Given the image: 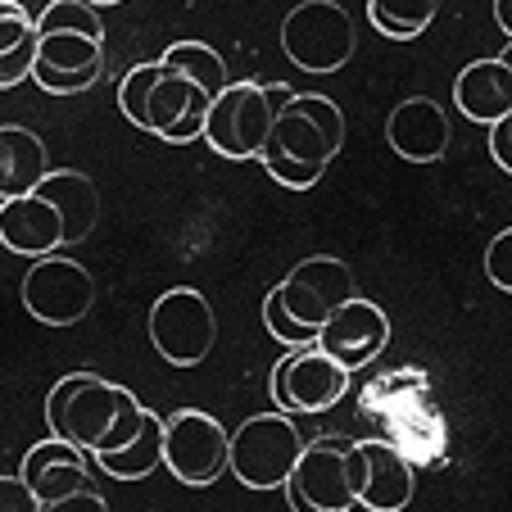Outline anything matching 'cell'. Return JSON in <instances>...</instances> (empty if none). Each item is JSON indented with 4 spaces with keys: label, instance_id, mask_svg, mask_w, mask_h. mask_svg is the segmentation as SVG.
<instances>
[{
    "label": "cell",
    "instance_id": "obj_1",
    "mask_svg": "<svg viewBox=\"0 0 512 512\" xmlns=\"http://www.w3.org/2000/svg\"><path fill=\"white\" fill-rule=\"evenodd\" d=\"M145 404L127 386H114L100 372H68L46 395V431L82 454H114L141 431Z\"/></svg>",
    "mask_w": 512,
    "mask_h": 512
},
{
    "label": "cell",
    "instance_id": "obj_2",
    "mask_svg": "<svg viewBox=\"0 0 512 512\" xmlns=\"http://www.w3.org/2000/svg\"><path fill=\"white\" fill-rule=\"evenodd\" d=\"M345 145V114L331 96H290L286 109H277L272 132L259 150L263 173L286 191H309L327 177L331 159Z\"/></svg>",
    "mask_w": 512,
    "mask_h": 512
},
{
    "label": "cell",
    "instance_id": "obj_3",
    "mask_svg": "<svg viewBox=\"0 0 512 512\" xmlns=\"http://www.w3.org/2000/svg\"><path fill=\"white\" fill-rule=\"evenodd\" d=\"M37 59L32 82L50 96H78L105 78V23L87 0H50L32 19Z\"/></svg>",
    "mask_w": 512,
    "mask_h": 512
},
{
    "label": "cell",
    "instance_id": "obj_4",
    "mask_svg": "<svg viewBox=\"0 0 512 512\" xmlns=\"http://www.w3.org/2000/svg\"><path fill=\"white\" fill-rule=\"evenodd\" d=\"M304 440L295 417L286 413H263L245 417L227 440V472L250 490H281L295 467V458L304 454Z\"/></svg>",
    "mask_w": 512,
    "mask_h": 512
},
{
    "label": "cell",
    "instance_id": "obj_5",
    "mask_svg": "<svg viewBox=\"0 0 512 512\" xmlns=\"http://www.w3.org/2000/svg\"><path fill=\"white\" fill-rule=\"evenodd\" d=\"M354 46V19L336 0H304L281 19V50L304 73H340L354 59Z\"/></svg>",
    "mask_w": 512,
    "mask_h": 512
},
{
    "label": "cell",
    "instance_id": "obj_6",
    "mask_svg": "<svg viewBox=\"0 0 512 512\" xmlns=\"http://www.w3.org/2000/svg\"><path fill=\"white\" fill-rule=\"evenodd\" d=\"M218 318L195 286H173L150 304V345L173 368H200L213 354Z\"/></svg>",
    "mask_w": 512,
    "mask_h": 512
},
{
    "label": "cell",
    "instance_id": "obj_7",
    "mask_svg": "<svg viewBox=\"0 0 512 512\" xmlns=\"http://www.w3.org/2000/svg\"><path fill=\"white\" fill-rule=\"evenodd\" d=\"M349 440L345 435H322L309 440L286 476L290 512H354V472H349Z\"/></svg>",
    "mask_w": 512,
    "mask_h": 512
},
{
    "label": "cell",
    "instance_id": "obj_8",
    "mask_svg": "<svg viewBox=\"0 0 512 512\" xmlns=\"http://www.w3.org/2000/svg\"><path fill=\"white\" fill-rule=\"evenodd\" d=\"M272 118H277V100L263 82H227L223 96H213L209 105L204 141L223 159H259Z\"/></svg>",
    "mask_w": 512,
    "mask_h": 512
},
{
    "label": "cell",
    "instance_id": "obj_9",
    "mask_svg": "<svg viewBox=\"0 0 512 512\" xmlns=\"http://www.w3.org/2000/svg\"><path fill=\"white\" fill-rule=\"evenodd\" d=\"M91 304H96V277L78 259H64V254L32 259L23 277V309L41 327H78Z\"/></svg>",
    "mask_w": 512,
    "mask_h": 512
},
{
    "label": "cell",
    "instance_id": "obj_10",
    "mask_svg": "<svg viewBox=\"0 0 512 512\" xmlns=\"http://www.w3.org/2000/svg\"><path fill=\"white\" fill-rule=\"evenodd\" d=\"M227 440L223 422L204 408H177L164 417V467L182 485H213L227 472Z\"/></svg>",
    "mask_w": 512,
    "mask_h": 512
},
{
    "label": "cell",
    "instance_id": "obj_11",
    "mask_svg": "<svg viewBox=\"0 0 512 512\" xmlns=\"http://www.w3.org/2000/svg\"><path fill=\"white\" fill-rule=\"evenodd\" d=\"M345 390H349V372L331 354H322L318 345L290 349L272 368V404L286 417L327 413V408H336L345 399Z\"/></svg>",
    "mask_w": 512,
    "mask_h": 512
},
{
    "label": "cell",
    "instance_id": "obj_12",
    "mask_svg": "<svg viewBox=\"0 0 512 512\" xmlns=\"http://www.w3.org/2000/svg\"><path fill=\"white\" fill-rule=\"evenodd\" d=\"M277 290H281V304H286L290 318L304 322L309 331H318L340 304L354 300L358 281L345 259H336V254H313V259L295 263Z\"/></svg>",
    "mask_w": 512,
    "mask_h": 512
},
{
    "label": "cell",
    "instance_id": "obj_13",
    "mask_svg": "<svg viewBox=\"0 0 512 512\" xmlns=\"http://www.w3.org/2000/svg\"><path fill=\"white\" fill-rule=\"evenodd\" d=\"M209 105H213V96L200 82H191L159 64V78H155V87H150V100H145L141 132H155L159 141H168V145H191L204 136Z\"/></svg>",
    "mask_w": 512,
    "mask_h": 512
},
{
    "label": "cell",
    "instance_id": "obj_14",
    "mask_svg": "<svg viewBox=\"0 0 512 512\" xmlns=\"http://www.w3.org/2000/svg\"><path fill=\"white\" fill-rule=\"evenodd\" d=\"M386 345H390L386 309L372 304V300H363V295H354L349 304H340V309L318 327V349L336 358L345 372H358V368H368V363H377Z\"/></svg>",
    "mask_w": 512,
    "mask_h": 512
},
{
    "label": "cell",
    "instance_id": "obj_15",
    "mask_svg": "<svg viewBox=\"0 0 512 512\" xmlns=\"http://www.w3.org/2000/svg\"><path fill=\"white\" fill-rule=\"evenodd\" d=\"M354 472V499L363 512H404L413 503V467L386 440H363L349 449Z\"/></svg>",
    "mask_w": 512,
    "mask_h": 512
},
{
    "label": "cell",
    "instance_id": "obj_16",
    "mask_svg": "<svg viewBox=\"0 0 512 512\" xmlns=\"http://www.w3.org/2000/svg\"><path fill=\"white\" fill-rule=\"evenodd\" d=\"M0 245L23 259H46L64 250V223L59 209L46 195H19V200H0Z\"/></svg>",
    "mask_w": 512,
    "mask_h": 512
},
{
    "label": "cell",
    "instance_id": "obj_17",
    "mask_svg": "<svg viewBox=\"0 0 512 512\" xmlns=\"http://www.w3.org/2000/svg\"><path fill=\"white\" fill-rule=\"evenodd\" d=\"M449 114L435 100L426 96H413L404 105L390 109L386 118V141L399 159L408 164H435V159H445L449 150Z\"/></svg>",
    "mask_w": 512,
    "mask_h": 512
},
{
    "label": "cell",
    "instance_id": "obj_18",
    "mask_svg": "<svg viewBox=\"0 0 512 512\" xmlns=\"http://www.w3.org/2000/svg\"><path fill=\"white\" fill-rule=\"evenodd\" d=\"M91 454H82L78 445H64V440H37V445L23 454V467L19 476L28 481V490L37 494V503L46 508V503L55 499H68V494L78 490H91V467H87Z\"/></svg>",
    "mask_w": 512,
    "mask_h": 512
},
{
    "label": "cell",
    "instance_id": "obj_19",
    "mask_svg": "<svg viewBox=\"0 0 512 512\" xmlns=\"http://www.w3.org/2000/svg\"><path fill=\"white\" fill-rule=\"evenodd\" d=\"M37 195H46L59 209V223H64V250H73L78 241H87L100 223V191L87 173L78 168H50L41 177Z\"/></svg>",
    "mask_w": 512,
    "mask_h": 512
},
{
    "label": "cell",
    "instance_id": "obj_20",
    "mask_svg": "<svg viewBox=\"0 0 512 512\" xmlns=\"http://www.w3.org/2000/svg\"><path fill=\"white\" fill-rule=\"evenodd\" d=\"M454 105L463 118L472 123H499L503 114H512V73L499 55L494 59H476L458 73L454 82Z\"/></svg>",
    "mask_w": 512,
    "mask_h": 512
},
{
    "label": "cell",
    "instance_id": "obj_21",
    "mask_svg": "<svg viewBox=\"0 0 512 512\" xmlns=\"http://www.w3.org/2000/svg\"><path fill=\"white\" fill-rule=\"evenodd\" d=\"M50 173V150L32 127L5 123L0 127V200H19L41 186Z\"/></svg>",
    "mask_w": 512,
    "mask_h": 512
},
{
    "label": "cell",
    "instance_id": "obj_22",
    "mask_svg": "<svg viewBox=\"0 0 512 512\" xmlns=\"http://www.w3.org/2000/svg\"><path fill=\"white\" fill-rule=\"evenodd\" d=\"M96 463L105 467V476H114V481H145L155 467H164V417H159L155 408H145L141 431H136L123 449L100 454Z\"/></svg>",
    "mask_w": 512,
    "mask_h": 512
},
{
    "label": "cell",
    "instance_id": "obj_23",
    "mask_svg": "<svg viewBox=\"0 0 512 512\" xmlns=\"http://www.w3.org/2000/svg\"><path fill=\"white\" fill-rule=\"evenodd\" d=\"M445 0H368V23L390 41H417Z\"/></svg>",
    "mask_w": 512,
    "mask_h": 512
},
{
    "label": "cell",
    "instance_id": "obj_24",
    "mask_svg": "<svg viewBox=\"0 0 512 512\" xmlns=\"http://www.w3.org/2000/svg\"><path fill=\"white\" fill-rule=\"evenodd\" d=\"M159 64L173 68V73H182V78H191V82H200L209 96H223V87L232 82L227 78L223 55H218L213 46H204V41H173V46L159 55Z\"/></svg>",
    "mask_w": 512,
    "mask_h": 512
},
{
    "label": "cell",
    "instance_id": "obj_25",
    "mask_svg": "<svg viewBox=\"0 0 512 512\" xmlns=\"http://www.w3.org/2000/svg\"><path fill=\"white\" fill-rule=\"evenodd\" d=\"M155 78H159V59H150V64L127 68V78L118 82V109H123L136 127H141V118H145V100H150Z\"/></svg>",
    "mask_w": 512,
    "mask_h": 512
},
{
    "label": "cell",
    "instance_id": "obj_26",
    "mask_svg": "<svg viewBox=\"0 0 512 512\" xmlns=\"http://www.w3.org/2000/svg\"><path fill=\"white\" fill-rule=\"evenodd\" d=\"M263 322H268L272 336H277L281 345H290V349L318 345V331H309L304 322H295L286 313V304H281V290H268V300H263Z\"/></svg>",
    "mask_w": 512,
    "mask_h": 512
},
{
    "label": "cell",
    "instance_id": "obj_27",
    "mask_svg": "<svg viewBox=\"0 0 512 512\" xmlns=\"http://www.w3.org/2000/svg\"><path fill=\"white\" fill-rule=\"evenodd\" d=\"M37 46V32H32V14L23 5H5L0 0V55H19V50Z\"/></svg>",
    "mask_w": 512,
    "mask_h": 512
},
{
    "label": "cell",
    "instance_id": "obj_28",
    "mask_svg": "<svg viewBox=\"0 0 512 512\" xmlns=\"http://www.w3.org/2000/svg\"><path fill=\"white\" fill-rule=\"evenodd\" d=\"M485 277H490V286H499L503 295H512V227H503V232L485 245Z\"/></svg>",
    "mask_w": 512,
    "mask_h": 512
},
{
    "label": "cell",
    "instance_id": "obj_29",
    "mask_svg": "<svg viewBox=\"0 0 512 512\" xmlns=\"http://www.w3.org/2000/svg\"><path fill=\"white\" fill-rule=\"evenodd\" d=\"M0 512H41L37 494L28 490L23 476H0Z\"/></svg>",
    "mask_w": 512,
    "mask_h": 512
},
{
    "label": "cell",
    "instance_id": "obj_30",
    "mask_svg": "<svg viewBox=\"0 0 512 512\" xmlns=\"http://www.w3.org/2000/svg\"><path fill=\"white\" fill-rule=\"evenodd\" d=\"M490 155L503 173H512V114H503L499 123H490Z\"/></svg>",
    "mask_w": 512,
    "mask_h": 512
},
{
    "label": "cell",
    "instance_id": "obj_31",
    "mask_svg": "<svg viewBox=\"0 0 512 512\" xmlns=\"http://www.w3.org/2000/svg\"><path fill=\"white\" fill-rule=\"evenodd\" d=\"M41 512H109V503L96 494V485L91 490H78V494H68V499H55L46 503Z\"/></svg>",
    "mask_w": 512,
    "mask_h": 512
},
{
    "label": "cell",
    "instance_id": "obj_32",
    "mask_svg": "<svg viewBox=\"0 0 512 512\" xmlns=\"http://www.w3.org/2000/svg\"><path fill=\"white\" fill-rule=\"evenodd\" d=\"M494 23H499V28L508 32V41H512V0H494Z\"/></svg>",
    "mask_w": 512,
    "mask_h": 512
},
{
    "label": "cell",
    "instance_id": "obj_33",
    "mask_svg": "<svg viewBox=\"0 0 512 512\" xmlns=\"http://www.w3.org/2000/svg\"><path fill=\"white\" fill-rule=\"evenodd\" d=\"M499 59H503V64H508V73H512V41H508V50H503Z\"/></svg>",
    "mask_w": 512,
    "mask_h": 512
},
{
    "label": "cell",
    "instance_id": "obj_34",
    "mask_svg": "<svg viewBox=\"0 0 512 512\" xmlns=\"http://www.w3.org/2000/svg\"><path fill=\"white\" fill-rule=\"evenodd\" d=\"M87 5H96L100 10V5H123V0H87Z\"/></svg>",
    "mask_w": 512,
    "mask_h": 512
},
{
    "label": "cell",
    "instance_id": "obj_35",
    "mask_svg": "<svg viewBox=\"0 0 512 512\" xmlns=\"http://www.w3.org/2000/svg\"><path fill=\"white\" fill-rule=\"evenodd\" d=\"M5 5H23V0H5Z\"/></svg>",
    "mask_w": 512,
    "mask_h": 512
},
{
    "label": "cell",
    "instance_id": "obj_36",
    "mask_svg": "<svg viewBox=\"0 0 512 512\" xmlns=\"http://www.w3.org/2000/svg\"><path fill=\"white\" fill-rule=\"evenodd\" d=\"M354 512H363V508H354Z\"/></svg>",
    "mask_w": 512,
    "mask_h": 512
}]
</instances>
